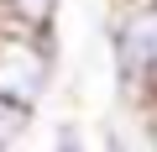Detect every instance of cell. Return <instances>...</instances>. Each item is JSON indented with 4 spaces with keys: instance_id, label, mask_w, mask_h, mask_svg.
I'll return each mask as SVG.
<instances>
[{
    "instance_id": "4",
    "label": "cell",
    "mask_w": 157,
    "mask_h": 152,
    "mask_svg": "<svg viewBox=\"0 0 157 152\" xmlns=\"http://www.w3.org/2000/svg\"><path fill=\"white\" fill-rule=\"evenodd\" d=\"M32 115L37 110H26V105H16L11 95H0V152H11L26 131H32Z\"/></svg>"
},
{
    "instance_id": "2",
    "label": "cell",
    "mask_w": 157,
    "mask_h": 152,
    "mask_svg": "<svg viewBox=\"0 0 157 152\" xmlns=\"http://www.w3.org/2000/svg\"><path fill=\"white\" fill-rule=\"evenodd\" d=\"M131 110H136V126H126V121H110V126H105V142H100V152H157V131H152L147 110H141V105H131Z\"/></svg>"
},
{
    "instance_id": "3",
    "label": "cell",
    "mask_w": 157,
    "mask_h": 152,
    "mask_svg": "<svg viewBox=\"0 0 157 152\" xmlns=\"http://www.w3.org/2000/svg\"><path fill=\"white\" fill-rule=\"evenodd\" d=\"M58 0H0V26L11 32H52Z\"/></svg>"
},
{
    "instance_id": "1",
    "label": "cell",
    "mask_w": 157,
    "mask_h": 152,
    "mask_svg": "<svg viewBox=\"0 0 157 152\" xmlns=\"http://www.w3.org/2000/svg\"><path fill=\"white\" fill-rule=\"evenodd\" d=\"M110 73L126 105L157 100V0H110L105 21Z\"/></svg>"
},
{
    "instance_id": "5",
    "label": "cell",
    "mask_w": 157,
    "mask_h": 152,
    "mask_svg": "<svg viewBox=\"0 0 157 152\" xmlns=\"http://www.w3.org/2000/svg\"><path fill=\"white\" fill-rule=\"evenodd\" d=\"M47 152H89V142H84V131H78L73 121H58L52 126V147Z\"/></svg>"
}]
</instances>
